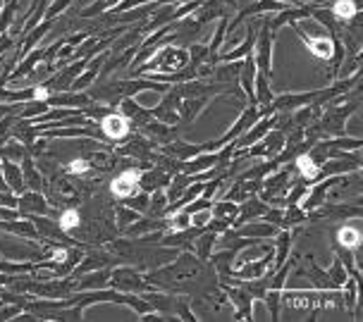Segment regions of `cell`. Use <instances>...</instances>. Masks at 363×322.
Here are the masks:
<instances>
[{"instance_id":"ba28073f","label":"cell","mask_w":363,"mask_h":322,"mask_svg":"<svg viewBox=\"0 0 363 322\" xmlns=\"http://www.w3.org/2000/svg\"><path fill=\"white\" fill-rule=\"evenodd\" d=\"M311 217H328V220H347V217H356L359 220L361 217V205L356 203V205H347V203H323V205H318L315 210H311L308 212V220Z\"/></svg>"},{"instance_id":"4316f807","label":"cell","mask_w":363,"mask_h":322,"mask_svg":"<svg viewBox=\"0 0 363 322\" xmlns=\"http://www.w3.org/2000/svg\"><path fill=\"white\" fill-rule=\"evenodd\" d=\"M254 96H256V103L258 105H270L275 93L270 91V79H265L263 74L256 72V79H254Z\"/></svg>"},{"instance_id":"6da1fadb","label":"cell","mask_w":363,"mask_h":322,"mask_svg":"<svg viewBox=\"0 0 363 322\" xmlns=\"http://www.w3.org/2000/svg\"><path fill=\"white\" fill-rule=\"evenodd\" d=\"M272 43H275V34L270 31L268 17L263 15L251 55H254V60H256V72L263 74L265 79H272Z\"/></svg>"},{"instance_id":"d590c367","label":"cell","mask_w":363,"mask_h":322,"mask_svg":"<svg viewBox=\"0 0 363 322\" xmlns=\"http://www.w3.org/2000/svg\"><path fill=\"white\" fill-rule=\"evenodd\" d=\"M328 275H330V280H333L335 282V284L337 287H345V282L349 280V272H347V268L345 265H342V260H340V255H337L335 258V263H333V265H330V270H328Z\"/></svg>"},{"instance_id":"52a82bcc","label":"cell","mask_w":363,"mask_h":322,"mask_svg":"<svg viewBox=\"0 0 363 322\" xmlns=\"http://www.w3.org/2000/svg\"><path fill=\"white\" fill-rule=\"evenodd\" d=\"M318 93H320V88L301 91V93H282V96H275V98H272L270 108H272V113H294L303 105H311Z\"/></svg>"},{"instance_id":"7a4b0ae2","label":"cell","mask_w":363,"mask_h":322,"mask_svg":"<svg viewBox=\"0 0 363 322\" xmlns=\"http://www.w3.org/2000/svg\"><path fill=\"white\" fill-rule=\"evenodd\" d=\"M110 284L118 289V292H125V294H136V292L141 294V292L153 289L151 282H148L141 272H136V268H132V265L110 268Z\"/></svg>"},{"instance_id":"2e32d148","label":"cell","mask_w":363,"mask_h":322,"mask_svg":"<svg viewBox=\"0 0 363 322\" xmlns=\"http://www.w3.org/2000/svg\"><path fill=\"white\" fill-rule=\"evenodd\" d=\"M291 170L299 175V179H303V182H308V184H313L320 179V165H318L306 151L299 153V156L291 160Z\"/></svg>"},{"instance_id":"484cf974","label":"cell","mask_w":363,"mask_h":322,"mask_svg":"<svg viewBox=\"0 0 363 322\" xmlns=\"http://www.w3.org/2000/svg\"><path fill=\"white\" fill-rule=\"evenodd\" d=\"M57 224H60V229L65 234H72L74 229L82 227V212L77 208H65L60 212V217H57Z\"/></svg>"},{"instance_id":"d6a6232c","label":"cell","mask_w":363,"mask_h":322,"mask_svg":"<svg viewBox=\"0 0 363 322\" xmlns=\"http://www.w3.org/2000/svg\"><path fill=\"white\" fill-rule=\"evenodd\" d=\"M189 64L191 67H201L203 62H208V46L206 43H189Z\"/></svg>"},{"instance_id":"ac0fdd59","label":"cell","mask_w":363,"mask_h":322,"mask_svg":"<svg viewBox=\"0 0 363 322\" xmlns=\"http://www.w3.org/2000/svg\"><path fill=\"white\" fill-rule=\"evenodd\" d=\"M160 153L179 160V163H186V160H191L194 156H199L201 146H191V144H186V141H182L177 137V139H172V141H167V144L160 146Z\"/></svg>"},{"instance_id":"4fadbf2b","label":"cell","mask_w":363,"mask_h":322,"mask_svg":"<svg viewBox=\"0 0 363 322\" xmlns=\"http://www.w3.org/2000/svg\"><path fill=\"white\" fill-rule=\"evenodd\" d=\"M0 172H3V184L5 191L19 196L27 186H24V177H22V167L19 163H12V160H0Z\"/></svg>"},{"instance_id":"7c38bea8","label":"cell","mask_w":363,"mask_h":322,"mask_svg":"<svg viewBox=\"0 0 363 322\" xmlns=\"http://www.w3.org/2000/svg\"><path fill=\"white\" fill-rule=\"evenodd\" d=\"M118 105H120V113L129 120V125H132V127H144L146 122L153 117V110L139 105V103L134 100V96H125Z\"/></svg>"},{"instance_id":"5bb4252c","label":"cell","mask_w":363,"mask_h":322,"mask_svg":"<svg viewBox=\"0 0 363 322\" xmlns=\"http://www.w3.org/2000/svg\"><path fill=\"white\" fill-rule=\"evenodd\" d=\"M275 234H277L275 224H270V222H265L258 217V220H251V222L242 224V227H237L232 236H246V239H270V236H275Z\"/></svg>"},{"instance_id":"44dd1931","label":"cell","mask_w":363,"mask_h":322,"mask_svg":"<svg viewBox=\"0 0 363 322\" xmlns=\"http://www.w3.org/2000/svg\"><path fill=\"white\" fill-rule=\"evenodd\" d=\"M19 167H22V177H24V186H27V189H31V191H43L45 189V179H43L41 170L36 167L34 158H31L29 153L22 158Z\"/></svg>"},{"instance_id":"cb8c5ba5","label":"cell","mask_w":363,"mask_h":322,"mask_svg":"<svg viewBox=\"0 0 363 322\" xmlns=\"http://www.w3.org/2000/svg\"><path fill=\"white\" fill-rule=\"evenodd\" d=\"M27 146L17 139H8L5 144H0V160H12V163H22V158L27 156Z\"/></svg>"},{"instance_id":"d6986e66","label":"cell","mask_w":363,"mask_h":322,"mask_svg":"<svg viewBox=\"0 0 363 322\" xmlns=\"http://www.w3.org/2000/svg\"><path fill=\"white\" fill-rule=\"evenodd\" d=\"M335 241H337V246H342L347 251H359L363 241L361 224H342V227H337Z\"/></svg>"},{"instance_id":"3957f363","label":"cell","mask_w":363,"mask_h":322,"mask_svg":"<svg viewBox=\"0 0 363 322\" xmlns=\"http://www.w3.org/2000/svg\"><path fill=\"white\" fill-rule=\"evenodd\" d=\"M141 172H144V167H136V165H129L125 167V170H120L118 175H115L113 179H110V196L118 198V201H125V198H129L132 193L139 191V177Z\"/></svg>"},{"instance_id":"30bf717a","label":"cell","mask_w":363,"mask_h":322,"mask_svg":"<svg viewBox=\"0 0 363 322\" xmlns=\"http://www.w3.org/2000/svg\"><path fill=\"white\" fill-rule=\"evenodd\" d=\"M265 210H268V203H263L258 196L244 198V201L239 203V212H237L235 222H232V227H242V224H246V222L258 220V217H263Z\"/></svg>"},{"instance_id":"4dcf8cb0","label":"cell","mask_w":363,"mask_h":322,"mask_svg":"<svg viewBox=\"0 0 363 322\" xmlns=\"http://www.w3.org/2000/svg\"><path fill=\"white\" fill-rule=\"evenodd\" d=\"M91 170H94V167H91V160L84 156H77L69 160V163H65V172H67L69 177H84V175H89Z\"/></svg>"},{"instance_id":"f1b7e54d","label":"cell","mask_w":363,"mask_h":322,"mask_svg":"<svg viewBox=\"0 0 363 322\" xmlns=\"http://www.w3.org/2000/svg\"><path fill=\"white\" fill-rule=\"evenodd\" d=\"M227 22H230V15L220 17L218 29H216V36H213V38H211V43H208V62H211V57H213V55H218V53H220V46H223V43H225V36H227Z\"/></svg>"},{"instance_id":"7402d4cb","label":"cell","mask_w":363,"mask_h":322,"mask_svg":"<svg viewBox=\"0 0 363 322\" xmlns=\"http://www.w3.org/2000/svg\"><path fill=\"white\" fill-rule=\"evenodd\" d=\"M239 69H242V60L216 62L208 76L213 81H218V84H237L239 81Z\"/></svg>"},{"instance_id":"5b68a950","label":"cell","mask_w":363,"mask_h":322,"mask_svg":"<svg viewBox=\"0 0 363 322\" xmlns=\"http://www.w3.org/2000/svg\"><path fill=\"white\" fill-rule=\"evenodd\" d=\"M99 129L106 141H125L129 132H132V125H129V120L122 113L110 110L99 120Z\"/></svg>"},{"instance_id":"836d02e7","label":"cell","mask_w":363,"mask_h":322,"mask_svg":"<svg viewBox=\"0 0 363 322\" xmlns=\"http://www.w3.org/2000/svg\"><path fill=\"white\" fill-rule=\"evenodd\" d=\"M265 306L270 311V320H280V304H282V292H275V289H268L263 296Z\"/></svg>"},{"instance_id":"83f0119b","label":"cell","mask_w":363,"mask_h":322,"mask_svg":"<svg viewBox=\"0 0 363 322\" xmlns=\"http://www.w3.org/2000/svg\"><path fill=\"white\" fill-rule=\"evenodd\" d=\"M48 108L50 105L45 100H24L22 108H19L17 117L19 120H36V117H41V115L48 110Z\"/></svg>"},{"instance_id":"ffe728a7","label":"cell","mask_w":363,"mask_h":322,"mask_svg":"<svg viewBox=\"0 0 363 322\" xmlns=\"http://www.w3.org/2000/svg\"><path fill=\"white\" fill-rule=\"evenodd\" d=\"M328 10L337 22L345 24L349 19H354L356 15H361V0H330Z\"/></svg>"},{"instance_id":"f546056e","label":"cell","mask_w":363,"mask_h":322,"mask_svg":"<svg viewBox=\"0 0 363 322\" xmlns=\"http://www.w3.org/2000/svg\"><path fill=\"white\" fill-rule=\"evenodd\" d=\"M141 212H136L134 208H129V205L120 203L118 208H115V224H118V231H122L125 227H129L134 220H139Z\"/></svg>"},{"instance_id":"8fae6325","label":"cell","mask_w":363,"mask_h":322,"mask_svg":"<svg viewBox=\"0 0 363 322\" xmlns=\"http://www.w3.org/2000/svg\"><path fill=\"white\" fill-rule=\"evenodd\" d=\"M110 287V268H99L74 277V292H91V289Z\"/></svg>"},{"instance_id":"e575fe53","label":"cell","mask_w":363,"mask_h":322,"mask_svg":"<svg viewBox=\"0 0 363 322\" xmlns=\"http://www.w3.org/2000/svg\"><path fill=\"white\" fill-rule=\"evenodd\" d=\"M148 201H151V193L146 191H136L132 193L129 198H125V205H129V208H134L136 212H141V215H146L148 210Z\"/></svg>"},{"instance_id":"e0dca14e","label":"cell","mask_w":363,"mask_h":322,"mask_svg":"<svg viewBox=\"0 0 363 322\" xmlns=\"http://www.w3.org/2000/svg\"><path fill=\"white\" fill-rule=\"evenodd\" d=\"M211 98H206V96H196V98H182L177 113H179V125L177 127H186L191 125L194 120L199 117L201 113H203V108L208 105Z\"/></svg>"},{"instance_id":"9c48e42d","label":"cell","mask_w":363,"mask_h":322,"mask_svg":"<svg viewBox=\"0 0 363 322\" xmlns=\"http://www.w3.org/2000/svg\"><path fill=\"white\" fill-rule=\"evenodd\" d=\"M153 141L151 139H146L144 134L141 137H136V139H132L129 144H125V146H120L118 151L115 153H120V156H129V158H136L141 163V167H148V160L153 158Z\"/></svg>"},{"instance_id":"603a6c76","label":"cell","mask_w":363,"mask_h":322,"mask_svg":"<svg viewBox=\"0 0 363 322\" xmlns=\"http://www.w3.org/2000/svg\"><path fill=\"white\" fill-rule=\"evenodd\" d=\"M220 239V236L216 234V231H208V229H203L201 234L194 239L191 243V253L199 258V260H208L211 253H213V248H216V241Z\"/></svg>"},{"instance_id":"8d00e7d4","label":"cell","mask_w":363,"mask_h":322,"mask_svg":"<svg viewBox=\"0 0 363 322\" xmlns=\"http://www.w3.org/2000/svg\"><path fill=\"white\" fill-rule=\"evenodd\" d=\"M191 227H199V229H203L206 224H208L213 220V205L211 208H201L196 212H191Z\"/></svg>"},{"instance_id":"277c9868","label":"cell","mask_w":363,"mask_h":322,"mask_svg":"<svg viewBox=\"0 0 363 322\" xmlns=\"http://www.w3.org/2000/svg\"><path fill=\"white\" fill-rule=\"evenodd\" d=\"M291 29L296 31V36L303 41V46L308 48L311 55H315L318 60H325L330 62L333 60V53H335V38L337 36H330V34H306L301 27H296V24H289Z\"/></svg>"},{"instance_id":"d4e9b609","label":"cell","mask_w":363,"mask_h":322,"mask_svg":"<svg viewBox=\"0 0 363 322\" xmlns=\"http://www.w3.org/2000/svg\"><path fill=\"white\" fill-rule=\"evenodd\" d=\"M120 0H94V3H86L82 10H77V15H79V19H94L103 15V12L113 10L115 5H118Z\"/></svg>"},{"instance_id":"8992f818","label":"cell","mask_w":363,"mask_h":322,"mask_svg":"<svg viewBox=\"0 0 363 322\" xmlns=\"http://www.w3.org/2000/svg\"><path fill=\"white\" fill-rule=\"evenodd\" d=\"M17 210H19V215H22V217H29V215H48V212H50V201L45 198L43 191L24 189L17 196Z\"/></svg>"},{"instance_id":"1f68e13d","label":"cell","mask_w":363,"mask_h":322,"mask_svg":"<svg viewBox=\"0 0 363 322\" xmlns=\"http://www.w3.org/2000/svg\"><path fill=\"white\" fill-rule=\"evenodd\" d=\"M237 212H239V203L227 201V198H223V201H218L216 205H213V217H223V220L235 222Z\"/></svg>"},{"instance_id":"9a60e30c","label":"cell","mask_w":363,"mask_h":322,"mask_svg":"<svg viewBox=\"0 0 363 322\" xmlns=\"http://www.w3.org/2000/svg\"><path fill=\"white\" fill-rule=\"evenodd\" d=\"M172 175H167L165 170H160V167H144V172H141L139 177V191H146V193H153L158 189H165L167 182H170Z\"/></svg>"}]
</instances>
